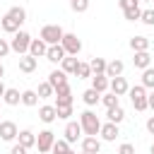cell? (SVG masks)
Returning a JSON list of instances; mask_svg holds the SVG:
<instances>
[{
    "label": "cell",
    "instance_id": "cell-1",
    "mask_svg": "<svg viewBox=\"0 0 154 154\" xmlns=\"http://www.w3.org/2000/svg\"><path fill=\"white\" fill-rule=\"evenodd\" d=\"M79 128H82V132L87 135V137H96L99 135V130H101V118L94 113V111H82L79 113Z\"/></svg>",
    "mask_w": 154,
    "mask_h": 154
},
{
    "label": "cell",
    "instance_id": "cell-2",
    "mask_svg": "<svg viewBox=\"0 0 154 154\" xmlns=\"http://www.w3.org/2000/svg\"><path fill=\"white\" fill-rule=\"evenodd\" d=\"M63 36H65V31H63V26L60 24H46L43 29H41V41L46 43V46H58L60 41H63Z\"/></svg>",
    "mask_w": 154,
    "mask_h": 154
},
{
    "label": "cell",
    "instance_id": "cell-3",
    "mask_svg": "<svg viewBox=\"0 0 154 154\" xmlns=\"http://www.w3.org/2000/svg\"><path fill=\"white\" fill-rule=\"evenodd\" d=\"M29 43H31V36L19 29V31L12 34V38H10V51H14L17 55H26V53H29Z\"/></svg>",
    "mask_w": 154,
    "mask_h": 154
},
{
    "label": "cell",
    "instance_id": "cell-4",
    "mask_svg": "<svg viewBox=\"0 0 154 154\" xmlns=\"http://www.w3.org/2000/svg\"><path fill=\"white\" fill-rule=\"evenodd\" d=\"M128 96H130L135 111H147V89H144L142 84L130 87V89H128Z\"/></svg>",
    "mask_w": 154,
    "mask_h": 154
},
{
    "label": "cell",
    "instance_id": "cell-5",
    "mask_svg": "<svg viewBox=\"0 0 154 154\" xmlns=\"http://www.w3.org/2000/svg\"><path fill=\"white\" fill-rule=\"evenodd\" d=\"M60 46H63V51H65V55H79V51H82V41L77 38V34H67L65 31V36H63V41H60Z\"/></svg>",
    "mask_w": 154,
    "mask_h": 154
},
{
    "label": "cell",
    "instance_id": "cell-6",
    "mask_svg": "<svg viewBox=\"0 0 154 154\" xmlns=\"http://www.w3.org/2000/svg\"><path fill=\"white\" fill-rule=\"evenodd\" d=\"M53 142H55L53 130H41V132L36 135V147H38V152H41V154H51Z\"/></svg>",
    "mask_w": 154,
    "mask_h": 154
},
{
    "label": "cell",
    "instance_id": "cell-7",
    "mask_svg": "<svg viewBox=\"0 0 154 154\" xmlns=\"http://www.w3.org/2000/svg\"><path fill=\"white\" fill-rule=\"evenodd\" d=\"M19 135V128L12 120H0V140L2 142H14Z\"/></svg>",
    "mask_w": 154,
    "mask_h": 154
},
{
    "label": "cell",
    "instance_id": "cell-8",
    "mask_svg": "<svg viewBox=\"0 0 154 154\" xmlns=\"http://www.w3.org/2000/svg\"><path fill=\"white\" fill-rule=\"evenodd\" d=\"M128 89H130V84H128V79H125L123 75L108 79V91H111V94H116V96H125Z\"/></svg>",
    "mask_w": 154,
    "mask_h": 154
},
{
    "label": "cell",
    "instance_id": "cell-9",
    "mask_svg": "<svg viewBox=\"0 0 154 154\" xmlns=\"http://www.w3.org/2000/svg\"><path fill=\"white\" fill-rule=\"evenodd\" d=\"M82 135H84V132H82V128H79V120H70V123L65 125V137H63V140H65L67 144H72V142H77Z\"/></svg>",
    "mask_w": 154,
    "mask_h": 154
},
{
    "label": "cell",
    "instance_id": "cell-10",
    "mask_svg": "<svg viewBox=\"0 0 154 154\" xmlns=\"http://www.w3.org/2000/svg\"><path fill=\"white\" fill-rule=\"evenodd\" d=\"M53 96H55V103H53V106H72V91H70V84L55 89Z\"/></svg>",
    "mask_w": 154,
    "mask_h": 154
},
{
    "label": "cell",
    "instance_id": "cell-11",
    "mask_svg": "<svg viewBox=\"0 0 154 154\" xmlns=\"http://www.w3.org/2000/svg\"><path fill=\"white\" fill-rule=\"evenodd\" d=\"M99 135H101V140H103V142H116V137L120 135V130H118V125H116V123H101Z\"/></svg>",
    "mask_w": 154,
    "mask_h": 154
},
{
    "label": "cell",
    "instance_id": "cell-12",
    "mask_svg": "<svg viewBox=\"0 0 154 154\" xmlns=\"http://www.w3.org/2000/svg\"><path fill=\"white\" fill-rule=\"evenodd\" d=\"M46 82H48V84L53 87V91H55V89H60V87H65V84H67V75L58 67V70H53V72L48 75V79H46Z\"/></svg>",
    "mask_w": 154,
    "mask_h": 154
},
{
    "label": "cell",
    "instance_id": "cell-13",
    "mask_svg": "<svg viewBox=\"0 0 154 154\" xmlns=\"http://www.w3.org/2000/svg\"><path fill=\"white\" fill-rule=\"evenodd\" d=\"M63 58H65V51H63V46H60V43H58V46H48V51H46V60H48V63L60 65V63H63Z\"/></svg>",
    "mask_w": 154,
    "mask_h": 154
},
{
    "label": "cell",
    "instance_id": "cell-14",
    "mask_svg": "<svg viewBox=\"0 0 154 154\" xmlns=\"http://www.w3.org/2000/svg\"><path fill=\"white\" fill-rule=\"evenodd\" d=\"M36 67H38V60H36L34 55H29V53H26V55H19V70H22L24 75H31Z\"/></svg>",
    "mask_w": 154,
    "mask_h": 154
},
{
    "label": "cell",
    "instance_id": "cell-15",
    "mask_svg": "<svg viewBox=\"0 0 154 154\" xmlns=\"http://www.w3.org/2000/svg\"><path fill=\"white\" fill-rule=\"evenodd\" d=\"M46 51H48V46H46L41 38H31V43H29V55H34V58L38 60V58H46Z\"/></svg>",
    "mask_w": 154,
    "mask_h": 154
},
{
    "label": "cell",
    "instance_id": "cell-16",
    "mask_svg": "<svg viewBox=\"0 0 154 154\" xmlns=\"http://www.w3.org/2000/svg\"><path fill=\"white\" fill-rule=\"evenodd\" d=\"M123 70H125V65H123V60H118V58L106 63V77H108V79L120 77V75H123Z\"/></svg>",
    "mask_w": 154,
    "mask_h": 154
},
{
    "label": "cell",
    "instance_id": "cell-17",
    "mask_svg": "<svg viewBox=\"0 0 154 154\" xmlns=\"http://www.w3.org/2000/svg\"><path fill=\"white\" fill-rule=\"evenodd\" d=\"M82 152H87V154H99V152H101V140H99V137H82Z\"/></svg>",
    "mask_w": 154,
    "mask_h": 154
},
{
    "label": "cell",
    "instance_id": "cell-18",
    "mask_svg": "<svg viewBox=\"0 0 154 154\" xmlns=\"http://www.w3.org/2000/svg\"><path fill=\"white\" fill-rule=\"evenodd\" d=\"M7 17H10L17 26H22V24L26 22V10H24V7H19V5H14V7H10V10H7Z\"/></svg>",
    "mask_w": 154,
    "mask_h": 154
},
{
    "label": "cell",
    "instance_id": "cell-19",
    "mask_svg": "<svg viewBox=\"0 0 154 154\" xmlns=\"http://www.w3.org/2000/svg\"><path fill=\"white\" fill-rule=\"evenodd\" d=\"M132 65H135L137 70H147V67H152V55H149V51L135 53V58H132Z\"/></svg>",
    "mask_w": 154,
    "mask_h": 154
},
{
    "label": "cell",
    "instance_id": "cell-20",
    "mask_svg": "<svg viewBox=\"0 0 154 154\" xmlns=\"http://www.w3.org/2000/svg\"><path fill=\"white\" fill-rule=\"evenodd\" d=\"M2 103H7V106H19V103H22V94H19V89L7 87L5 94H2Z\"/></svg>",
    "mask_w": 154,
    "mask_h": 154
},
{
    "label": "cell",
    "instance_id": "cell-21",
    "mask_svg": "<svg viewBox=\"0 0 154 154\" xmlns=\"http://www.w3.org/2000/svg\"><path fill=\"white\" fill-rule=\"evenodd\" d=\"M106 118H108V123L120 125V123L125 120V111H123V106L118 103V106H113V108H106Z\"/></svg>",
    "mask_w": 154,
    "mask_h": 154
},
{
    "label": "cell",
    "instance_id": "cell-22",
    "mask_svg": "<svg viewBox=\"0 0 154 154\" xmlns=\"http://www.w3.org/2000/svg\"><path fill=\"white\" fill-rule=\"evenodd\" d=\"M17 142H19L24 149H31V147H36V135H34L31 130H19Z\"/></svg>",
    "mask_w": 154,
    "mask_h": 154
},
{
    "label": "cell",
    "instance_id": "cell-23",
    "mask_svg": "<svg viewBox=\"0 0 154 154\" xmlns=\"http://www.w3.org/2000/svg\"><path fill=\"white\" fill-rule=\"evenodd\" d=\"M77 65H79V58H75V55H65L63 63H60V70H63L65 75H75V72H77Z\"/></svg>",
    "mask_w": 154,
    "mask_h": 154
},
{
    "label": "cell",
    "instance_id": "cell-24",
    "mask_svg": "<svg viewBox=\"0 0 154 154\" xmlns=\"http://www.w3.org/2000/svg\"><path fill=\"white\" fill-rule=\"evenodd\" d=\"M38 118H41L43 123H53V120L58 118V111H55V106H51V103H43V106L38 108Z\"/></svg>",
    "mask_w": 154,
    "mask_h": 154
},
{
    "label": "cell",
    "instance_id": "cell-25",
    "mask_svg": "<svg viewBox=\"0 0 154 154\" xmlns=\"http://www.w3.org/2000/svg\"><path fill=\"white\" fill-rule=\"evenodd\" d=\"M91 89H96L99 94L108 91V77L106 75H91Z\"/></svg>",
    "mask_w": 154,
    "mask_h": 154
},
{
    "label": "cell",
    "instance_id": "cell-26",
    "mask_svg": "<svg viewBox=\"0 0 154 154\" xmlns=\"http://www.w3.org/2000/svg\"><path fill=\"white\" fill-rule=\"evenodd\" d=\"M130 48H132L135 53L149 51V38H147V36H132V38H130Z\"/></svg>",
    "mask_w": 154,
    "mask_h": 154
},
{
    "label": "cell",
    "instance_id": "cell-27",
    "mask_svg": "<svg viewBox=\"0 0 154 154\" xmlns=\"http://www.w3.org/2000/svg\"><path fill=\"white\" fill-rule=\"evenodd\" d=\"M82 101H84V103H87V106L91 108V106H96V103L101 101V94H99L96 89H91V87H89V89H87V91L82 94Z\"/></svg>",
    "mask_w": 154,
    "mask_h": 154
},
{
    "label": "cell",
    "instance_id": "cell-28",
    "mask_svg": "<svg viewBox=\"0 0 154 154\" xmlns=\"http://www.w3.org/2000/svg\"><path fill=\"white\" fill-rule=\"evenodd\" d=\"M106 63L108 60H103V58H91V63H89L91 75H106Z\"/></svg>",
    "mask_w": 154,
    "mask_h": 154
},
{
    "label": "cell",
    "instance_id": "cell-29",
    "mask_svg": "<svg viewBox=\"0 0 154 154\" xmlns=\"http://www.w3.org/2000/svg\"><path fill=\"white\" fill-rule=\"evenodd\" d=\"M22 103H24V106H36V103H38V94H36L34 89H24V91H22Z\"/></svg>",
    "mask_w": 154,
    "mask_h": 154
},
{
    "label": "cell",
    "instance_id": "cell-30",
    "mask_svg": "<svg viewBox=\"0 0 154 154\" xmlns=\"http://www.w3.org/2000/svg\"><path fill=\"white\" fill-rule=\"evenodd\" d=\"M140 14H142V7H140V2H137L135 7H128V10H123V17H125L128 22H137V19H140Z\"/></svg>",
    "mask_w": 154,
    "mask_h": 154
},
{
    "label": "cell",
    "instance_id": "cell-31",
    "mask_svg": "<svg viewBox=\"0 0 154 154\" xmlns=\"http://www.w3.org/2000/svg\"><path fill=\"white\" fill-rule=\"evenodd\" d=\"M142 87L144 89H154V67L142 70Z\"/></svg>",
    "mask_w": 154,
    "mask_h": 154
},
{
    "label": "cell",
    "instance_id": "cell-32",
    "mask_svg": "<svg viewBox=\"0 0 154 154\" xmlns=\"http://www.w3.org/2000/svg\"><path fill=\"white\" fill-rule=\"evenodd\" d=\"M0 26H2V31H7V34H17V31H19V26H17V24H14L7 14L0 19Z\"/></svg>",
    "mask_w": 154,
    "mask_h": 154
},
{
    "label": "cell",
    "instance_id": "cell-33",
    "mask_svg": "<svg viewBox=\"0 0 154 154\" xmlns=\"http://www.w3.org/2000/svg\"><path fill=\"white\" fill-rule=\"evenodd\" d=\"M75 75H77V79H89V77H91V67H89V63H82V60H79Z\"/></svg>",
    "mask_w": 154,
    "mask_h": 154
},
{
    "label": "cell",
    "instance_id": "cell-34",
    "mask_svg": "<svg viewBox=\"0 0 154 154\" xmlns=\"http://www.w3.org/2000/svg\"><path fill=\"white\" fill-rule=\"evenodd\" d=\"M36 94H38V99H51L55 91H53V87H51L48 82H41V84H38V89H36Z\"/></svg>",
    "mask_w": 154,
    "mask_h": 154
},
{
    "label": "cell",
    "instance_id": "cell-35",
    "mask_svg": "<svg viewBox=\"0 0 154 154\" xmlns=\"http://www.w3.org/2000/svg\"><path fill=\"white\" fill-rule=\"evenodd\" d=\"M70 10L77 12V14H82V12L89 10V0H70Z\"/></svg>",
    "mask_w": 154,
    "mask_h": 154
},
{
    "label": "cell",
    "instance_id": "cell-36",
    "mask_svg": "<svg viewBox=\"0 0 154 154\" xmlns=\"http://www.w3.org/2000/svg\"><path fill=\"white\" fill-rule=\"evenodd\" d=\"M101 103H103L106 108H113V106H118V96L111 94V91H106V94H101Z\"/></svg>",
    "mask_w": 154,
    "mask_h": 154
},
{
    "label": "cell",
    "instance_id": "cell-37",
    "mask_svg": "<svg viewBox=\"0 0 154 154\" xmlns=\"http://www.w3.org/2000/svg\"><path fill=\"white\" fill-rule=\"evenodd\" d=\"M67 149H70V144H67L65 140H55V142H53V149H51V154H65Z\"/></svg>",
    "mask_w": 154,
    "mask_h": 154
},
{
    "label": "cell",
    "instance_id": "cell-38",
    "mask_svg": "<svg viewBox=\"0 0 154 154\" xmlns=\"http://www.w3.org/2000/svg\"><path fill=\"white\" fill-rule=\"evenodd\" d=\"M140 22H144L147 26H154V10H142Z\"/></svg>",
    "mask_w": 154,
    "mask_h": 154
},
{
    "label": "cell",
    "instance_id": "cell-39",
    "mask_svg": "<svg viewBox=\"0 0 154 154\" xmlns=\"http://www.w3.org/2000/svg\"><path fill=\"white\" fill-rule=\"evenodd\" d=\"M58 111V118H70L72 116V106H55Z\"/></svg>",
    "mask_w": 154,
    "mask_h": 154
},
{
    "label": "cell",
    "instance_id": "cell-40",
    "mask_svg": "<svg viewBox=\"0 0 154 154\" xmlns=\"http://www.w3.org/2000/svg\"><path fill=\"white\" fill-rule=\"evenodd\" d=\"M118 154H135V144H130V142H123V144L118 147Z\"/></svg>",
    "mask_w": 154,
    "mask_h": 154
},
{
    "label": "cell",
    "instance_id": "cell-41",
    "mask_svg": "<svg viewBox=\"0 0 154 154\" xmlns=\"http://www.w3.org/2000/svg\"><path fill=\"white\" fill-rule=\"evenodd\" d=\"M10 53V41L7 38H0V58H5Z\"/></svg>",
    "mask_w": 154,
    "mask_h": 154
},
{
    "label": "cell",
    "instance_id": "cell-42",
    "mask_svg": "<svg viewBox=\"0 0 154 154\" xmlns=\"http://www.w3.org/2000/svg\"><path fill=\"white\" fill-rule=\"evenodd\" d=\"M140 0H118V5H120V10H128V7H135Z\"/></svg>",
    "mask_w": 154,
    "mask_h": 154
},
{
    "label": "cell",
    "instance_id": "cell-43",
    "mask_svg": "<svg viewBox=\"0 0 154 154\" xmlns=\"http://www.w3.org/2000/svg\"><path fill=\"white\" fill-rule=\"evenodd\" d=\"M10 154H26V149L17 142V144H12V149H10Z\"/></svg>",
    "mask_w": 154,
    "mask_h": 154
},
{
    "label": "cell",
    "instance_id": "cell-44",
    "mask_svg": "<svg viewBox=\"0 0 154 154\" xmlns=\"http://www.w3.org/2000/svg\"><path fill=\"white\" fill-rule=\"evenodd\" d=\"M147 132H149V135H154V116H149V118H147Z\"/></svg>",
    "mask_w": 154,
    "mask_h": 154
},
{
    "label": "cell",
    "instance_id": "cell-45",
    "mask_svg": "<svg viewBox=\"0 0 154 154\" xmlns=\"http://www.w3.org/2000/svg\"><path fill=\"white\" fill-rule=\"evenodd\" d=\"M147 108H152V111H154V89L147 94Z\"/></svg>",
    "mask_w": 154,
    "mask_h": 154
},
{
    "label": "cell",
    "instance_id": "cell-46",
    "mask_svg": "<svg viewBox=\"0 0 154 154\" xmlns=\"http://www.w3.org/2000/svg\"><path fill=\"white\" fill-rule=\"evenodd\" d=\"M5 89H7V87H5V84H2V79H0V99H2V94H5Z\"/></svg>",
    "mask_w": 154,
    "mask_h": 154
},
{
    "label": "cell",
    "instance_id": "cell-47",
    "mask_svg": "<svg viewBox=\"0 0 154 154\" xmlns=\"http://www.w3.org/2000/svg\"><path fill=\"white\" fill-rule=\"evenodd\" d=\"M5 77V65H2V60H0V79Z\"/></svg>",
    "mask_w": 154,
    "mask_h": 154
},
{
    "label": "cell",
    "instance_id": "cell-48",
    "mask_svg": "<svg viewBox=\"0 0 154 154\" xmlns=\"http://www.w3.org/2000/svg\"><path fill=\"white\" fill-rule=\"evenodd\" d=\"M65 154H77V152H75V149H72V147H70V149H67V152H65Z\"/></svg>",
    "mask_w": 154,
    "mask_h": 154
},
{
    "label": "cell",
    "instance_id": "cell-49",
    "mask_svg": "<svg viewBox=\"0 0 154 154\" xmlns=\"http://www.w3.org/2000/svg\"><path fill=\"white\" fill-rule=\"evenodd\" d=\"M149 152H152V154H154V144H152V147H149Z\"/></svg>",
    "mask_w": 154,
    "mask_h": 154
},
{
    "label": "cell",
    "instance_id": "cell-50",
    "mask_svg": "<svg viewBox=\"0 0 154 154\" xmlns=\"http://www.w3.org/2000/svg\"><path fill=\"white\" fill-rule=\"evenodd\" d=\"M82 154H87V152H82Z\"/></svg>",
    "mask_w": 154,
    "mask_h": 154
},
{
    "label": "cell",
    "instance_id": "cell-51",
    "mask_svg": "<svg viewBox=\"0 0 154 154\" xmlns=\"http://www.w3.org/2000/svg\"><path fill=\"white\" fill-rule=\"evenodd\" d=\"M0 103H2V99H0Z\"/></svg>",
    "mask_w": 154,
    "mask_h": 154
},
{
    "label": "cell",
    "instance_id": "cell-52",
    "mask_svg": "<svg viewBox=\"0 0 154 154\" xmlns=\"http://www.w3.org/2000/svg\"><path fill=\"white\" fill-rule=\"evenodd\" d=\"M144 2H147V0H144Z\"/></svg>",
    "mask_w": 154,
    "mask_h": 154
}]
</instances>
